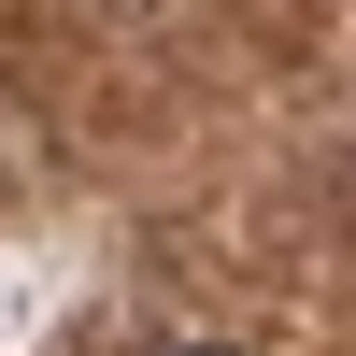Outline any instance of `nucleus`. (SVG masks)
I'll list each match as a JSON object with an SVG mask.
<instances>
[{
    "label": "nucleus",
    "mask_w": 356,
    "mask_h": 356,
    "mask_svg": "<svg viewBox=\"0 0 356 356\" xmlns=\"http://www.w3.org/2000/svg\"><path fill=\"white\" fill-rule=\"evenodd\" d=\"M171 356H214V342H171Z\"/></svg>",
    "instance_id": "1"
}]
</instances>
